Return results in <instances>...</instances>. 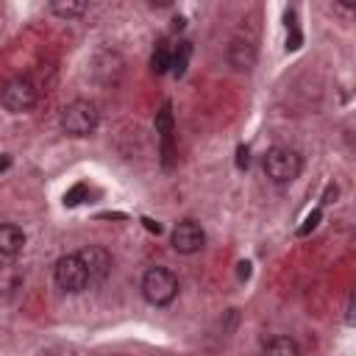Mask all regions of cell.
I'll use <instances>...</instances> for the list:
<instances>
[{"label":"cell","instance_id":"obj_1","mask_svg":"<svg viewBox=\"0 0 356 356\" xmlns=\"http://www.w3.org/2000/svg\"><path fill=\"white\" fill-rule=\"evenodd\" d=\"M300 170H303V161L292 147L275 145L264 153V175L273 184H292L300 175Z\"/></svg>","mask_w":356,"mask_h":356},{"label":"cell","instance_id":"obj_2","mask_svg":"<svg viewBox=\"0 0 356 356\" xmlns=\"http://www.w3.org/2000/svg\"><path fill=\"white\" fill-rule=\"evenodd\" d=\"M178 295V278L167 267H150L142 275V298L150 306H170Z\"/></svg>","mask_w":356,"mask_h":356},{"label":"cell","instance_id":"obj_3","mask_svg":"<svg viewBox=\"0 0 356 356\" xmlns=\"http://www.w3.org/2000/svg\"><path fill=\"white\" fill-rule=\"evenodd\" d=\"M36 100H39V89H36V83H33L28 75L11 78V81L3 86V92H0V103H3L6 111H11V114H25V111H31V108L36 106Z\"/></svg>","mask_w":356,"mask_h":356},{"label":"cell","instance_id":"obj_4","mask_svg":"<svg viewBox=\"0 0 356 356\" xmlns=\"http://www.w3.org/2000/svg\"><path fill=\"white\" fill-rule=\"evenodd\" d=\"M61 128L70 136H89L97 128V108L89 100H72L61 111Z\"/></svg>","mask_w":356,"mask_h":356},{"label":"cell","instance_id":"obj_5","mask_svg":"<svg viewBox=\"0 0 356 356\" xmlns=\"http://www.w3.org/2000/svg\"><path fill=\"white\" fill-rule=\"evenodd\" d=\"M53 278L64 292H81V289L89 286V273H86V267H83L78 253L61 256L56 261V267H53Z\"/></svg>","mask_w":356,"mask_h":356},{"label":"cell","instance_id":"obj_6","mask_svg":"<svg viewBox=\"0 0 356 356\" xmlns=\"http://www.w3.org/2000/svg\"><path fill=\"white\" fill-rule=\"evenodd\" d=\"M203 245H206V234L195 220H181L172 228V250L175 253L189 256V253H197Z\"/></svg>","mask_w":356,"mask_h":356},{"label":"cell","instance_id":"obj_7","mask_svg":"<svg viewBox=\"0 0 356 356\" xmlns=\"http://www.w3.org/2000/svg\"><path fill=\"white\" fill-rule=\"evenodd\" d=\"M78 256H81V261H83V267L89 273V284H103L111 275V264L114 261H111V253L106 248L89 245V248L78 250Z\"/></svg>","mask_w":356,"mask_h":356},{"label":"cell","instance_id":"obj_8","mask_svg":"<svg viewBox=\"0 0 356 356\" xmlns=\"http://www.w3.org/2000/svg\"><path fill=\"white\" fill-rule=\"evenodd\" d=\"M22 284H25L22 267L17 261H11V259L0 261V295L3 298H11V295H17L22 289Z\"/></svg>","mask_w":356,"mask_h":356},{"label":"cell","instance_id":"obj_9","mask_svg":"<svg viewBox=\"0 0 356 356\" xmlns=\"http://www.w3.org/2000/svg\"><path fill=\"white\" fill-rule=\"evenodd\" d=\"M25 248V231L11 222H0V259H14Z\"/></svg>","mask_w":356,"mask_h":356},{"label":"cell","instance_id":"obj_10","mask_svg":"<svg viewBox=\"0 0 356 356\" xmlns=\"http://www.w3.org/2000/svg\"><path fill=\"white\" fill-rule=\"evenodd\" d=\"M228 64L234 70H239V72L253 70V64H256V47L248 39H234L231 47H228Z\"/></svg>","mask_w":356,"mask_h":356},{"label":"cell","instance_id":"obj_11","mask_svg":"<svg viewBox=\"0 0 356 356\" xmlns=\"http://www.w3.org/2000/svg\"><path fill=\"white\" fill-rule=\"evenodd\" d=\"M89 8V0H50V11L61 19H75L83 17Z\"/></svg>","mask_w":356,"mask_h":356},{"label":"cell","instance_id":"obj_12","mask_svg":"<svg viewBox=\"0 0 356 356\" xmlns=\"http://www.w3.org/2000/svg\"><path fill=\"white\" fill-rule=\"evenodd\" d=\"M261 350L264 353H275V356H298L300 353V345L289 337H270L261 342Z\"/></svg>","mask_w":356,"mask_h":356},{"label":"cell","instance_id":"obj_13","mask_svg":"<svg viewBox=\"0 0 356 356\" xmlns=\"http://www.w3.org/2000/svg\"><path fill=\"white\" fill-rule=\"evenodd\" d=\"M170 64H172V47L164 39H159L153 47V56H150V70L156 75H164V72H170Z\"/></svg>","mask_w":356,"mask_h":356},{"label":"cell","instance_id":"obj_14","mask_svg":"<svg viewBox=\"0 0 356 356\" xmlns=\"http://www.w3.org/2000/svg\"><path fill=\"white\" fill-rule=\"evenodd\" d=\"M189 56H192V44L186 39H181L175 47H172V64H170V72L175 78H184L186 67H189Z\"/></svg>","mask_w":356,"mask_h":356},{"label":"cell","instance_id":"obj_15","mask_svg":"<svg viewBox=\"0 0 356 356\" xmlns=\"http://www.w3.org/2000/svg\"><path fill=\"white\" fill-rule=\"evenodd\" d=\"M156 134L159 136H172V103L170 100L156 111Z\"/></svg>","mask_w":356,"mask_h":356},{"label":"cell","instance_id":"obj_16","mask_svg":"<svg viewBox=\"0 0 356 356\" xmlns=\"http://www.w3.org/2000/svg\"><path fill=\"white\" fill-rule=\"evenodd\" d=\"M320 217H323V211L320 209H314L312 214H306V220H303V225L298 228V236H306L312 228H317V222H320Z\"/></svg>","mask_w":356,"mask_h":356},{"label":"cell","instance_id":"obj_17","mask_svg":"<svg viewBox=\"0 0 356 356\" xmlns=\"http://www.w3.org/2000/svg\"><path fill=\"white\" fill-rule=\"evenodd\" d=\"M83 192H86V186H83V184H75V186H72V189L64 195V203H67V206H75V203H81L78 197H81Z\"/></svg>","mask_w":356,"mask_h":356},{"label":"cell","instance_id":"obj_18","mask_svg":"<svg viewBox=\"0 0 356 356\" xmlns=\"http://www.w3.org/2000/svg\"><path fill=\"white\" fill-rule=\"evenodd\" d=\"M248 164H250V153H248V147L242 145V147L236 150V167H239V170H248Z\"/></svg>","mask_w":356,"mask_h":356},{"label":"cell","instance_id":"obj_19","mask_svg":"<svg viewBox=\"0 0 356 356\" xmlns=\"http://www.w3.org/2000/svg\"><path fill=\"white\" fill-rule=\"evenodd\" d=\"M334 197H337V186L328 184V186H325V195H323V203H334Z\"/></svg>","mask_w":356,"mask_h":356},{"label":"cell","instance_id":"obj_20","mask_svg":"<svg viewBox=\"0 0 356 356\" xmlns=\"http://www.w3.org/2000/svg\"><path fill=\"white\" fill-rule=\"evenodd\" d=\"M142 222H145V228H147V231H153V234H161V225H159V222H153L150 217H142Z\"/></svg>","mask_w":356,"mask_h":356},{"label":"cell","instance_id":"obj_21","mask_svg":"<svg viewBox=\"0 0 356 356\" xmlns=\"http://www.w3.org/2000/svg\"><path fill=\"white\" fill-rule=\"evenodd\" d=\"M8 167H11V156H6V153H3V156H0V172H6Z\"/></svg>","mask_w":356,"mask_h":356},{"label":"cell","instance_id":"obj_22","mask_svg":"<svg viewBox=\"0 0 356 356\" xmlns=\"http://www.w3.org/2000/svg\"><path fill=\"white\" fill-rule=\"evenodd\" d=\"M248 275H250V264L242 261V264H239V278H248Z\"/></svg>","mask_w":356,"mask_h":356},{"label":"cell","instance_id":"obj_23","mask_svg":"<svg viewBox=\"0 0 356 356\" xmlns=\"http://www.w3.org/2000/svg\"><path fill=\"white\" fill-rule=\"evenodd\" d=\"M348 323L353 325V295L348 298Z\"/></svg>","mask_w":356,"mask_h":356},{"label":"cell","instance_id":"obj_24","mask_svg":"<svg viewBox=\"0 0 356 356\" xmlns=\"http://www.w3.org/2000/svg\"><path fill=\"white\" fill-rule=\"evenodd\" d=\"M150 6H156V8H167V6H172V0H150Z\"/></svg>","mask_w":356,"mask_h":356},{"label":"cell","instance_id":"obj_25","mask_svg":"<svg viewBox=\"0 0 356 356\" xmlns=\"http://www.w3.org/2000/svg\"><path fill=\"white\" fill-rule=\"evenodd\" d=\"M184 22H186L184 17H175V19H172V28H175V31H181V28H184Z\"/></svg>","mask_w":356,"mask_h":356},{"label":"cell","instance_id":"obj_26","mask_svg":"<svg viewBox=\"0 0 356 356\" xmlns=\"http://www.w3.org/2000/svg\"><path fill=\"white\" fill-rule=\"evenodd\" d=\"M337 3L345 6V8H353V6H356V0H337Z\"/></svg>","mask_w":356,"mask_h":356}]
</instances>
